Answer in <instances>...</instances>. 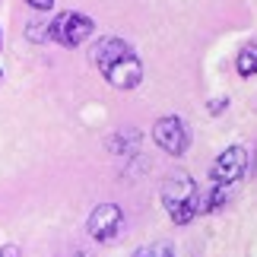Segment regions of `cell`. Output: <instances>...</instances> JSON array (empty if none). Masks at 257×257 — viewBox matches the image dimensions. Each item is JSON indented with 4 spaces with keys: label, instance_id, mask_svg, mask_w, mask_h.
<instances>
[{
    "label": "cell",
    "instance_id": "cell-13",
    "mask_svg": "<svg viewBox=\"0 0 257 257\" xmlns=\"http://www.w3.org/2000/svg\"><path fill=\"white\" fill-rule=\"evenodd\" d=\"M0 257H19L16 244H0Z\"/></svg>",
    "mask_w": 257,
    "mask_h": 257
},
{
    "label": "cell",
    "instance_id": "cell-4",
    "mask_svg": "<svg viewBox=\"0 0 257 257\" xmlns=\"http://www.w3.org/2000/svg\"><path fill=\"white\" fill-rule=\"evenodd\" d=\"M92 19L83 13H73V10H64L57 13V19L51 23V42L64 45V48H80L89 35H92Z\"/></svg>",
    "mask_w": 257,
    "mask_h": 257
},
{
    "label": "cell",
    "instance_id": "cell-3",
    "mask_svg": "<svg viewBox=\"0 0 257 257\" xmlns=\"http://www.w3.org/2000/svg\"><path fill=\"white\" fill-rule=\"evenodd\" d=\"M86 232H89V238H95L102 244L117 241L124 232V210L117 203H98L86 219Z\"/></svg>",
    "mask_w": 257,
    "mask_h": 257
},
{
    "label": "cell",
    "instance_id": "cell-14",
    "mask_svg": "<svg viewBox=\"0 0 257 257\" xmlns=\"http://www.w3.org/2000/svg\"><path fill=\"white\" fill-rule=\"evenodd\" d=\"M0 83H4V70H0Z\"/></svg>",
    "mask_w": 257,
    "mask_h": 257
},
{
    "label": "cell",
    "instance_id": "cell-5",
    "mask_svg": "<svg viewBox=\"0 0 257 257\" xmlns=\"http://www.w3.org/2000/svg\"><path fill=\"white\" fill-rule=\"evenodd\" d=\"M153 140L169 156H184L187 146H191V131L178 114H165L153 124Z\"/></svg>",
    "mask_w": 257,
    "mask_h": 257
},
{
    "label": "cell",
    "instance_id": "cell-12",
    "mask_svg": "<svg viewBox=\"0 0 257 257\" xmlns=\"http://www.w3.org/2000/svg\"><path fill=\"white\" fill-rule=\"evenodd\" d=\"M32 10H38V13H45V10H51L54 7V0H26Z\"/></svg>",
    "mask_w": 257,
    "mask_h": 257
},
{
    "label": "cell",
    "instance_id": "cell-2",
    "mask_svg": "<svg viewBox=\"0 0 257 257\" xmlns=\"http://www.w3.org/2000/svg\"><path fill=\"white\" fill-rule=\"evenodd\" d=\"M162 206L175 225H187L200 213V197H197V184L187 172H172L162 184Z\"/></svg>",
    "mask_w": 257,
    "mask_h": 257
},
{
    "label": "cell",
    "instance_id": "cell-11",
    "mask_svg": "<svg viewBox=\"0 0 257 257\" xmlns=\"http://www.w3.org/2000/svg\"><path fill=\"white\" fill-rule=\"evenodd\" d=\"M225 105H229V98H225V95L210 98V102H206V111H210V114H222V111H225Z\"/></svg>",
    "mask_w": 257,
    "mask_h": 257
},
{
    "label": "cell",
    "instance_id": "cell-9",
    "mask_svg": "<svg viewBox=\"0 0 257 257\" xmlns=\"http://www.w3.org/2000/svg\"><path fill=\"white\" fill-rule=\"evenodd\" d=\"M137 257H175V248L169 241H159V244H150V248H143Z\"/></svg>",
    "mask_w": 257,
    "mask_h": 257
},
{
    "label": "cell",
    "instance_id": "cell-6",
    "mask_svg": "<svg viewBox=\"0 0 257 257\" xmlns=\"http://www.w3.org/2000/svg\"><path fill=\"white\" fill-rule=\"evenodd\" d=\"M244 172H248V150H244V146H225V150L216 156L210 178H213V184L235 187L244 178Z\"/></svg>",
    "mask_w": 257,
    "mask_h": 257
},
{
    "label": "cell",
    "instance_id": "cell-7",
    "mask_svg": "<svg viewBox=\"0 0 257 257\" xmlns=\"http://www.w3.org/2000/svg\"><path fill=\"white\" fill-rule=\"evenodd\" d=\"M235 70H238V76H244V80H251L257 73V42L241 48V54L235 57Z\"/></svg>",
    "mask_w": 257,
    "mask_h": 257
},
{
    "label": "cell",
    "instance_id": "cell-1",
    "mask_svg": "<svg viewBox=\"0 0 257 257\" xmlns=\"http://www.w3.org/2000/svg\"><path fill=\"white\" fill-rule=\"evenodd\" d=\"M89 57H92V64L98 67V73L105 76L108 86L127 92V89H137L143 83V64L124 38H114V35L98 38L92 45V51H89Z\"/></svg>",
    "mask_w": 257,
    "mask_h": 257
},
{
    "label": "cell",
    "instance_id": "cell-8",
    "mask_svg": "<svg viewBox=\"0 0 257 257\" xmlns=\"http://www.w3.org/2000/svg\"><path fill=\"white\" fill-rule=\"evenodd\" d=\"M229 194H232L229 184H213L210 194H206V200L200 203V213H216V210H222V206L229 203Z\"/></svg>",
    "mask_w": 257,
    "mask_h": 257
},
{
    "label": "cell",
    "instance_id": "cell-10",
    "mask_svg": "<svg viewBox=\"0 0 257 257\" xmlns=\"http://www.w3.org/2000/svg\"><path fill=\"white\" fill-rule=\"evenodd\" d=\"M26 38H29V42H48V38H51V26H45V23H35V26H29Z\"/></svg>",
    "mask_w": 257,
    "mask_h": 257
}]
</instances>
